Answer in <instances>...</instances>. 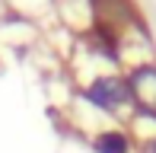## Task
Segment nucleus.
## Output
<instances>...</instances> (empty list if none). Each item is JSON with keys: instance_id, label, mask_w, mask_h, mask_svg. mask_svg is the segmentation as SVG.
<instances>
[{"instance_id": "1", "label": "nucleus", "mask_w": 156, "mask_h": 153, "mask_svg": "<svg viewBox=\"0 0 156 153\" xmlns=\"http://www.w3.org/2000/svg\"><path fill=\"white\" fill-rule=\"evenodd\" d=\"M131 93L137 96V102L144 109L156 112V67H140L131 76Z\"/></svg>"}, {"instance_id": "2", "label": "nucleus", "mask_w": 156, "mask_h": 153, "mask_svg": "<svg viewBox=\"0 0 156 153\" xmlns=\"http://www.w3.org/2000/svg\"><path fill=\"white\" fill-rule=\"evenodd\" d=\"M89 99L99 102V105H121V102L127 99V86L118 76H105V80H96L93 89H89Z\"/></svg>"}, {"instance_id": "3", "label": "nucleus", "mask_w": 156, "mask_h": 153, "mask_svg": "<svg viewBox=\"0 0 156 153\" xmlns=\"http://www.w3.org/2000/svg\"><path fill=\"white\" fill-rule=\"evenodd\" d=\"M96 147H99V153H124L127 141H124V134H118V131H108V134H102L96 141Z\"/></svg>"}]
</instances>
